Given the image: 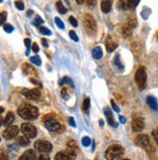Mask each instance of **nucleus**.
Segmentation results:
<instances>
[{"label": "nucleus", "mask_w": 158, "mask_h": 160, "mask_svg": "<svg viewBox=\"0 0 158 160\" xmlns=\"http://www.w3.org/2000/svg\"><path fill=\"white\" fill-rule=\"evenodd\" d=\"M30 61L34 64V65H37V66H40L42 64V60L40 58V56L38 55H34L32 58H30Z\"/></svg>", "instance_id": "27"}, {"label": "nucleus", "mask_w": 158, "mask_h": 160, "mask_svg": "<svg viewBox=\"0 0 158 160\" xmlns=\"http://www.w3.org/2000/svg\"><path fill=\"white\" fill-rule=\"evenodd\" d=\"M32 14V11H29V12H27V15H28V16H30Z\"/></svg>", "instance_id": "57"}, {"label": "nucleus", "mask_w": 158, "mask_h": 160, "mask_svg": "<svg viewBox=\"0 0 158 160\" xmlns=\"http://www.w3.org/2000/svg\"><path fill=\"white\" fill-rule=\"evenodd\" d=\"M76 1L78 4H82L83 2H85V0H76Z\"/></svg>", "instance_id": "53"}, {"label": "nucleus", "mask_w": 158, "mask_h": 160, "mask_svg": "<svg viewBox=\"0 0 158 160\" xmlns=\"http://www.w3.org/2000/svg\"><path fill=\"white\" fill-rule=\"evenodd\" d=\"M42 44H43V46L45 47V48H48V47H49L48 41L46 40V39H42Z\"/></svg>", "instance_id": "50"}, {"label": "nucleus", "mask_w": 158, "mask_h": 160, "mask_svg": "<svg viewBox=\"0 0 158 160\" xmlns=\"http://www.w3.org/2000/svg\"><path fill=\"white\" fill-rule=\"evenodd\" d=\"M17 145H20L22 147H27L30 142H29V138H27L26 136H20V137H17Z\"/></svg>", "instance_id": "18"}, {"label": "nucleus", "mask_w": 158, "mask_h": 160, "mask_svg": "<svg viewBox=\"0 0 158 160\" xmlns=\"http://www.w3.org/2000/svg\"><path fill=\"white\" fill-rule=\"evenodd\" d=\"M146 103L153 111H158V101L154 96H147L146 97Z\"/></svg>", "instance_id": "16"}, {"label": "nucleus", "mask_w": 158, "mask_h": 160, "mask_svg": "<svg viewBox=\"0 0 158 160\" xmlns=\"http://www.w3.org/2000/svg\"><path fill=\"white\" fill-rule=\"evenodd\" d=\"M89 107H90V99L89 98H86L82 102V106H81V109L85 112H88V110H89Z\"/></svg>", "instance_id": "22"}, {"label": "nucleus", "mask_w": 158, "mask_h": 160, "mask_svg": "<svg viewBox=\"0 0 158 160\" xmlns=\"http://www.w3.org/2000/svg\"><path fill=\"white\" fill-rule=\"evenodd\" d=\"M57 10L60 14H65L67 12V9L65 8V6L63 5L62 1H60V0L57 2Z\"/></svg>", "instance_id": "25"}, {"label": "nucleus", "mask_w": 158, "mask_h": 160, "mask_svg": "<svg viewBox=\"0 0 158 160\" xmlns=\"http://www.w3.org/2000/svg\"><path fill=\"white\" fill-rule=\"evenodd\" d=\"M105 45H106V49L109 52H111L114 50H116L117 48V42L111 37V35H108L107 38H106V42H105Z\"/></svg>", "instance_id": "12"}, {"label": "nucleus", "mask_w": 158, "mask_h": 160, "mask_svg": "<svg viewBox=\"0 0 158 160\" xmlns=\"http://www.w3.org/2000/svg\"><path fill=\"white\" fill-rule=\"evenodd\" d=\"M131 30H132V28H130L127 24L123 26L122 28V32H123V35L125 36H129L130 34H131Z\"/></svg>", "instance_id": "35"}, {"label": "nucleus", "mask_w": 158, "mask_h": 160, "mask_svg": "<svg viewBox=\"0 0 158 160\" xmlns=\"http://www.w3.org/2000/svg\"><path fill=\"white\" fill-rule=\"evenodd\" d=\"M140 2V0H126V7L128 9H134Z\"/></svg>", "instance_id": "23"}, {"label": "nucleus", "mask_w": 158, "mask_h": 160, "mask_svg": "<svg viewBox=\"0 0 158 160\" xmlns=\"http://www.w3.org/2000/svg\"><path fill=\"white\" fill-rule=\"evenodd\" d=\"M0 160H9V156L5 150L0 148Z\"/></svg>", "instance_id": "36"}, {"label": "nucleus", "mask_w": 158, "mask_h": 160, "mask_svg": "<svg viewBox=\"0 0 158 160\" xmlns=\"http://www.w3.org/2000/svg\"><path fill=\"white\" fill-rule=\"evenodd\" d=\"M36 158V152L33 149H28L18 158V160H34Z\"/></svg>", "instance_id": "14"}, {"label": "nucleus", "mask_w": 158, "mask_h": 160, "mask_svg": "<svg viewBox=\"0 0 158 160\" xmlns=\"http://www.w3.org/2000/svg\"><path fill=\"white\" fill-rule=\"evenodd\" d=\"M33 23H34V25H36V26L40 27V25L44 23V21L42 20V18H41L40 16H36V17H35V20H34V22H33Z\"/></svg>", "instance_id": "31"}, {"label": "nucleus", "mask_w": 158, "mask_h": 160, "mask_svg": "<svg viewBox=\"0 0 158 160\" xmlns=\"http://www.w3.org/2000/svg\"><path fill=\"white\" fill-rule=\"evenodd\" d=\"M62 152L66 154L69 158H70V160H72V159H75L76 158V155H77V152H75V150H73V149H71V148H67L66 149H64V150H62Z\"/></svg>", "instance_id": "21"}, {"label": "nucleus", "mask_w": 158, "mask_h": 160, "mask_svg": "<svg viewBox=\"0 0 158 160\" xmlns=\"http://www.w3.org/2000/svg\"><path fill=\"white\" fill-rule=\"evenodd\" d=\"M122 160H129V159H122Z\"/></svg>", "instance_id": "60"}, {"label": "nucleus", "mask_w": 158, "mask_h": 160, "mask_svg": "<svg viewBox=\"0 0 158 160\" xmlns=\"http://www.w3.org/2000/svg\"><path fill=\"white\" fill-rule=\"evenodd\" d=\"M3 28H4V30L7 32V33H12L14 31V27L13 25H11L10 23H5L3 25Z\"/></svg>", "instance_id": "32"}, {"label": "nucleus", "mask_w": 158, "mask_h": 160, "mask_svg": "<svg viewBox=\"0 0 158 160\" xmlns=\"http://www.w3.org/2000/svg\"><path fill=\"white\" fill-rule=\"evenodd\" d=\"M34 148L37 152L42 153H48L52 149V146L50 142L46 140H38L34 144Z\"/></svg>", "instance_id": "7"}, {"label": "nucleus", "mask_w": 158, "mask_h": 160, "mask_svg": "<svg viewBox=\"0 0 158 160\" xmlns=\"http://www.w3.org/2000/svg\"><path fill=\"white\" fill-rule=\"evenodd\" d=\"M54 22H55V24H57L60 29H64V23L62 22V21L59 18H54Z\"/></svg>", "instance_id": "37"}, {"label": "nucleus", "mask_w": 158, "mask_h": 160, "mask_svg": "<svg viewBox=\"0 0 158 160\" xmlns=\"http://www.w3.org/2000/svg\"><path fill=\"white\" fill-rule=\"evenodd\" d=\"M132 130L134 132H141L145 127V122L142 118H135L132 121Z\"/></svg>", "instance_id": "11"}, {"label": "nucleus", "mask_w": 158, "mask_h": 160, "mask_svg": "<svg viewBox=\"0 0 158 160\" xmlns=\"http://www.w3.org/2000/svg\"><path fill=\"white\" fill-rule=\"evenodd\" d=\"M32 51H33L34 52H39V46L37 45L36 43H34V44L32 45Z\"/></svg>", "instance_id": "48"}, {"label": "nucleus", "mask_w": 158, "mask_h": 160, "mask_svg": "<svg viewBox=\"0 0 158 160\" xmlns=\"http://www.w3.org/2000/svg\"><path fill=\"white\" fill-rule=\"evenodd\" d=\"M135 144L139 147H141L142 148H144L146 152V153L151 157H152V155L154 154V148H153L152 145L151 144L150 138H148L147 135H146V134L138 135L135 138Z\"/></svg>", "instance_id": "2"}, {"label": "nucleus", "mask_w": 158, "mask_h": 160, "mask_svg": "<svg viewBox=\"0 0 158 160\" xmlns=\"http://www.w3.org/2000/svg\"><path fill=\"white\" fill-rule=\"evenodd\" d=\"M83 26L87 32V34L94 36L97 31V24L96 22L93 18V17L90 16L89 14H86L83 16Z\"/></svg>", "instance_id": "5"}, {"label": "nucleus", "mask_w": 158, "mask_h": 160, "mask_svg": "<svg viewBox=\"0 0 158 160\" xmlns=\"http://www.w3.org/2000/svg\"><path fill=\"white\" fill-rule=\"evenodd\" d=\"M157 39H158V36H157Z\"/></svg>", "instance_id": "61"}, {"label": "nucleus", "mask_w": 158, "mask_h": 160, "mask_svg": "<svg viewBox=\"0 0 158 160\" xmlns=\"http://www.w3.org/2000/svg\"><path fill=\"white\" fill-rule=\"evenodd\" d=\"M2 1H3V0H0V3H1V2H2Z\"/></svg>", "instance_id": "58"}, {"label": "nucleus", "mask_w": 158, "mask_h": 160, "mask_svg": "<svg viewBox=\"0 0 158 160\" xmlns=\"http://www.w3.org/2000/svg\"><path fill=\"white\" fill-rule=\"evenodd\" d=\"M103 124H104V122H103V120H100V125H102V126H103Z\"/></svg>", "instance_id": "56"}, {"label": "nucleus", "mask_w": 158, "mask_h": 160, "mask_svg": "<svg viewBox=\"0 0 158 160\" xmlns=\"http://www.w3.org/2000/svg\"><path fill=\"white\" fill-rule=\"evenodd\" d=\"M61 96H62V98L63 99H65V100H67L68 98H69V93H68V91H67V88H62V90H61Z\"/></svg>", "instance_id": "39"}, {"label": "nucleus", "mask_w": 158, "mask_h": 160, "mask_svg": "<svg viewBox=\"0 0 158 160\" xmlns=\"http://www.w3.org/2000/svg\"><path fill=\"white\" fill-rule=\"evenodd\" d=\"M69 123H70V125H71V126L76 127V122H75V120H74V118H69Z\"/></svg>", "instance_id": "49"}, {"label": "nucleus", "mask_w": 158, "mask_h": 160, "mask_svg": "<svg viewBox=\"0 0 158 160\" xmlns=\"http://www.w3.org/2000/svg\"><path fill=\"white\" fill-rule=\"evenodd\" d=\"M69 22H70L73 26H75V27L78 26V21H77L76 18H74L73 16H71V17L69 18Z\"/></svg>", "instance_id": "41"}, {"label": "nucleus", "mask_w": 158, "mask_h": 160, "mask_svg": "<svg viewBox=\"0 0 158 160\" xmlns=\"http://www.w3.org/2000/svg\"><path fill=\"white\" fill-rule=\"evenodd\" d=\"M135 81L140 90H143L146 87V71L144 66L139 67L135 74Z\"/></svg>", "instance_id": "6"}, {"label": "nucleus", "mask_w": 158, "mask_h": 160, "mask_svg": "<svg viewBox=\"0 0 158 160\" xmlns=\"http://www.w3.org/2000/svg\"><path fill=\"white\" fill-rule=\"evenodd\" d=\"M114 62H115V64L116 65V66L121 70V69H123V65H122V63H121V61H120V58H119V54H116V58H115V60H114Z\"/></svg>", "instance_id": "29"}, {"label": "nucleus", "mask_w": 158, "mask_h": 160, "mask_svg": "<svg viewBox=\"0 0 158 160\" xmlns=\"http://www.w3.org/2000/svg\"><path fill=\"white\" fill-rule=\"evenodd\" d=\"M36 160H50V156L48 153H42L38 158H36Z\"/></svg>", "instance_id": "42"}, {"label": "nucleus", "mask_w": 158, "mask_h": 160, "mask_svg": "<svg viewBox=\"0 0 158 160\" xmlns=\"http://www.w3.org/2000/svg\"><path fill=\"white\" fill-rule=\"evenodd\" d=\"M6 18H7V14L5 12L0 13V25H2L5 21H6Z\"/></svg>", "instance_id": "40"}, {"label": "nucleus", "mask_w": 158, "mask_h": 160, "mask_svg": "<svg viewBox=\"0 0 158 160\" xmlns=\"http://www.w3.org/2000/svg\"><path fill=\"white\" fill-rule=\"evenodd\" d=\"M22 69L23 71L24 74L26 75H28V74H35V70L32 66H30L29 64H27V63H23L22 64Z\"/></svg>", "instance_id": "19"}, {"label": "nucleus", "mask_w": 158, "mask_h": 160, "mask_svg": "<svg viewBox=\"0 0 158 160\" xmlns=\"http://www.w3.org/2000/svg\"><path fill=\"white\" fill-rule=\"evenodd\" d=\"M69 36H70V38L73 40V41H75V42H78L79 41V37L77 35V33L74 31V30H70L69 31Z\"/></svg>", "instance_id": "33"}, {"label": "nucleus", "mask_w": 158, "mask_h": 160, "mask_svg": "<svg viewBox=\"0 0 158 160\" xmlns=\"http://www.w3.org/2000/svg\"><path fill=\"white\" fill-rule=\"evenodd\" d=\"M67 148H71L73 150H75V152H77V150L79 149L76 142H75V141H72V140H70L69 142L67 143Z\"/></svg>", "instance_id": "28"}, {"label": "nucleus", "mask_w": 158, "mask_h": 160, "mask_svg": "<svg viewBox=\"0 0 158 160\" xmlns=\"http://www.w3.org/2000/svg\"><path fill=\"white\" fill-rule=\"evenodd\" d=\"M15 120V116L13 112H8L7 116L5 117V118L3 119V125L4 126H10L12 123H13V121Z\"/></svg>", "instance_id": "17"}, {"label": "nucleus", "mask_w": 158, "mask_h": 160, "mask_svg": "<svg viewBox=\"0 0 158 160\" xmlns=\"http://www.w3.org/2000/svg\"><path fill=\"white\" fill-rule=\"evenodd\" d=\"M119 121L121 122V123H125V122H126V119H125V118H124V117L119 116Z\"/></svg>", "instance_id": "51"}, {"label": "nucleus", "mask_w": 158, "mask_h": 160, "mask_svg": "<svg viewBox=\"0 0 158 160\" xmlns=\"http://www.w3.org/2000/svg\"><path fill=\"white\" fill-rule=\"evenodd\" d=\"M54 160H70V158L63 152H60L57 153V155L54 157Z\"/></svg>", "instance_id": "26"}, {"label": "nucleus", "mask_w": 158, "mask_h": 160, "mask_svg": "<svg viewBox=\"0 0 158 160\" xmlns=\"http://www.w3.org/2000/svg\"><path fill=\"white\" fill-rule=\"evenodd\" d=\"M18 132H20V129H18L17 126H16V125L9 126L3 132V137L6 140H11V139L15 138L18 134Z\"/></svg>", "instance_id": "10"}, {"label": "nucleus", "mask_w": 158, "mask_h": 160, "mask_svg": "<svg viewBox=\"0 0 158 160\" xmlns=\"http://www.w3.org/2000/svg\"><path fill=\"white\" fill-rule=\"evenodd\" d=\"M81 144H82V146H85V147L90 146V144H91V140H90V138H88V137H83V138L81 139Z\"/></svg>", "instance_id": "34"}, {"label": "nucleus", "mask_w": 158, "mask_h": 160, "mask_svg": "<svg viewBox=\"0 0 158 160\" xmlns=\"http://www.w3.org/2000/svg\"><path fill=\"white\" fill-rule=\"evenodd\" d=\"M15 5H16V7H17L20 11H22L23 9H24V5H23V3L21 2V1H16V2H15Z\"/></svg>", "instance_id": "43"}, {"label": "nucleus", "mask_w": 158, "mask_h": 160, "mask_svg": "<svg viewBox=\"0 0 158 160\" xmlns=\"http://www.w3.org/2000/svg\"><path fill=\"white\" fill-rule=\"evenodd\" d=\"M3 111H4V109H3L2 107H0V115L2 114V112H3Z\"/></svg>", "instance_id": "55"}, {"label": "nucleus", "mask_w": 158, "mask_h": 160, "mask_svg": "<svg viewBox=\"0 0 158 160\" xmlns=\"http://www.w3.org/2000/svg\"><path fill=\"white\" fill-rule=\"evenodd\" d=\"M24 45H25V47L27 48L26 55H28V54H29V49H30V46H31V41H30V39H29V38L24 39Z\"/></svg>", "instance_id": "38"}, {"label": "nucleus", "mask_w": 158, "mask_h": 160, "mask_svg": "<svg viewBox=\"0 0 158 160\" xmlns=\"http://www.w3.org/2000/svg\"><path fill=\"white\" fill-rule=\"evenodd\" d=\"M58 83H59V86H62L63 83H67V84H69V86H70L72 88H74V82H73V81H72L70 78H68V77H64L62 80H60V82H59Z\"/></svg>", "instance_id": "24"}, {"label": "nucleus", "mask_w": 158, "mask_h": 160, "mask_svg": "<svg viewBox=\"0 0 158 160\" xmlns=\"http://www.w3.org/2000/svg\"><path fill=\"white\" fill-rule=\"evenodd\" d=\"M3 123V118L0 117V126H1V124Z\"/></svg>", "instance_id": "54"}, {"label": "nucleus", "mask_w": 158, "mask_h": 160, "mask_svg": "<svg viewBox=\"0 0 158 160\" xmlns=\"http://www.w3.org/2000/svg\"><path fill=\"white\" fill-rule=\"evenodd\" d=\"M86 3L88 7H94L96 5V0H86Z\"/></svg>", "instance_id": "45"}, {"label": "nucleus", "mask_w": 158, "mask_h": 160, "mask_svg": "<svg viewBox=\"0 0 158 160\" xmlns=\"http://www.w3.org/2000/svg\"><path fill=\"white\" fill-rule=\"evenodd\" d=\"M22 95L25 96L27 99L29 100H37L39 99L41 96V92L38 88H33V89H28V88H24L22 90Z\"/></svg>", "instance_id": "9"}, {"label": "nucleus", "mask_w": 158, "mask_h": 160, "mask_svg": "<svg viewBox=\"0 0 158 160\" xmlns=\"http://www.w3.org/2000/svg\"><path fill=\"white\" fill-rule=\"evenodd\" d=\"M17 114L20 115L22 118L27 120H32L37 118L39 116V110L33 105L30 104H22L18 107Z\"/></svg>", "instance_id": "1"}, {"label": "nucleus", "mask_w": 158, "mask_h": 160, "mask_svg": "<svg viewBox=\"0 0 158 160\" xmlns=\"http://www.w3.org/2000/svg\"><path fill=\"white\" fill-rule=\"evenodd\" d=\"M43 120H44V123H45L46 127H47V129L52 131V132H60V131L63 130L62 124L57 118H54L51 115L45 117L43 118Z\"/></svg>", "instance_id": "4"}, {"label": "nucleus", "mask_w": 158, "mask_h": 160, "mask_svg": "<svg viewBox=\"0 0 158 160\" xmlns=\"http://www.w3.org/2000/svg\"><path fill=\"white\" fill-rule=\"evenodd\" d=\"M124 149L119 145H111L106 150V159L107 160H119L123 155Z\"/></svg>", "instance_id": "3"}, {"label": "nucleus", "mask_w": 158, "mask_h": 160, "mask_svg": "<svg viewBox=\"0 0 158 160\" xmlns=\"http://www.w3.org/2000/svg\"><path fill=\"white\" fill-rule=\"evenodd\" d=\"M22 132L23 133L24 136H26L27 138H35L37 135V129L35 128L34 125L30 124V123H23L22 125Z\"/></svg>", "instance_id": "8"}, {"label": "nucleus", "mask_w": 158, "mask_h": 160, "mask_svg": "<svg viewBox=\"0 0 158 160\" xmlns=\"http://www.w3.org/2000/svg\"><path fill=\"white\" fill-rule=\"evenodd\" d=\"M152 136H153V138H154V140H155V142H156L157 145H158V129L152 131Z\"/></svg>", "instance_id": "47"}, {"label": "nucleus", "mask_w": 158, "mask_h": 160, "mask_svg": "<svg viewBox=\"0 0 158 160\" xmlns=\"http://www.w3.org/2000/svg\"><path fill=\"white\" fill-rule=\"evenodd\" d=\"M30 81H31V82H33V83H35V84H39V86L41 87V84H40L38 82H37L36 80H34V79H30Z\"/></svg>", "instance_id": "52"}, {"label": "nucleus", "mask_w": 158, "mask_h": 160, "mask_svg": "<svg viewBox=\"0 0 158 160\" xmlns=\"http://www.w3.org/2000/svg\"><path fill=\"white\" fill-rule=\"evenodd\" d=\"M113 0H102L101 1V10L103 13H109L111 9Z\"/></svg>", "instance_id": "15"}, {"label": "nucleus", "mask_w": 158, "mask_h": 160, "mask_svg": "<svg viewBox=\"0 0 158 160\" xmlns=\"http://www.w3.org/2000/svg\"><path fill=\"white\" fill-rule=\"evenodd\" d=\"M111 107H113V109L116 112H119V108L118 106L116 104V102L114 100H111Z\"/></svg>", "instance_id": "46"}, {"label": "nucleus", "mask_w": 158, "mask_h": 160, "mask_svg": "<svg viewBox=\"0 0 158 160\" xmlns=\"http://www.w3.org/2000/svg\"><path fill=\"white\" fill-rule=\"evenodd\" d=\"M104 112H105V116H106V118H107L109 125H111V127H117V123L115 120V118L113 116V112L111 111V109L110 108H105Z\"/></svg>", "instance_id": "13"}, {"label": "nucleus", "mask_w": 158, "mask_h": 160, "mask_svg": "<svg viewBox=\"0 0 158 160\" xmlns=\"http://www.w3.org/2000/svg\"><path fill=\"white\" fill-rule=\"evenodd\" d=\"M92 55L95 59H100L102 56H103V51L100 48V47H96V48L93 49L92 51Z\"/></svg>", "instance_id": "20"}, {"label": "nucleus", "mask_w": 158, "mask_h": 160, "mask_svg": "<svg viewBox=\"0 0 158 160\" xmlns=\"http://www.w3.org/2000/svg\"><path fill=\"white\" fill-rule=\"evenodd\" d=\"M117 8L118 9H122V10H124V9H126V3L124 1H122V0H120V1H118L117 3Z\"/></svg>", "instance_id": "44"}, {"label": "nucleus", "mask_w": 158, "mask_h": 160, "mask_svg": "<svg viewBox=\"0 0 158 160\" xmlns=\"http://www.w3.org/2000/svg\"><path fill=\"white\" fill-rule=\"evenodd\" d=\"M65 1H66V2H67V3H68V0H65Z\"/></svg>", "instance_id": "59"}, {"label": "nucleus", "mask_w": 158, "mask_h": 160, "mask_svg": "<svg viewBox=\"0 0 158 160\" xmlns=\"http://www.w3.org/2000/svg\"><path fill=\"white\" fill-rule=\"evenodd\" d=\"M39 31L42 33V34H44V35H52V31L49 29V28H47V27H45V26H40L39 27Z\"/></svg>", "instance_id": "30"}]
</instances>
